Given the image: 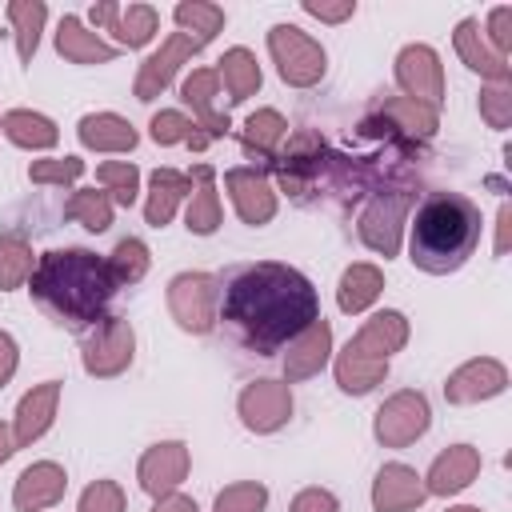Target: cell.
<instances>
[{
	"label": "cell",
	"mask_w": 512,
	"mask_h": 512,
	"mask_svg": "<svg viewBox=\"0 0 512 512\" xmlns=\"http://www.w3.org/2000/svg\"><path fill=\"white\" fill-rule=\"evenodd\" d=\"M316 316H320V296L312 280L288 264L276 260L244 264L228 272L220 284L216 320L232 332V340H240L256 356L284 348Z\"/></svg>",
	"instance_id": "1"
},
{
	"label": "cell",
	"mask_w": 512,
	"mask_h": 512,
	"mask_svg": "<svg viewBox=\"0 0 512 512\" xmlns=\"http://www.w3.org/2000/svg\"><path fill=\"white\" fill-rule=\"evenodd\" d=\"M32 300L68 328H84L104 320L108 300L116 296V280L104 256L88 248H52L32 268Z\"/></svg>",
	"instance_id": "2"
},
{
	"label": "cell",
	"mask_w": 512,
	"mask_h": 512,
	"mask_svg": "<svg viewBox=\"0 0 512 512\" xmlns=\"http://www.w3.org/2000/svg\"><path fill=\"white\" fill-rule=\"evenodd\" d=\"M480 244V208L460 192H432L416 208L408 256L420 272L448 276Z\"/></svg>",
	"instance_id": "3"
},
{
	"label": "cell",
	"mask_w": 512,
	"mask_h": 512,
	"mask_svg": "<svg viewBox=\"0 0 512 512\" xmlns=\"http://www.w3.org/2000/svg\"><path fill=\"white\" fill-rule=\"evenodd\" d=\"M268 52L276 60L280 80L292 84V88H312L324 76V68H328L324 48L304 28H296V24H276L268 32Z\"/></svg>",
	"instance_id": "4"
},
{
	"label": "cell",
	"mask_w": 512,
	"mask_h": 512,
	"mask_svg": "<svg viewBox=\"0 0 512 512\" xmlns=\"http://www.w3.org/2000/svg\"><path fill=\"white\" fill-rule=\"evenodd\" d=\"M220 304V280L208 272H180L168 280V312L184 332H212Z\"/></svg>",
	"instance_id": "5"
},
{
	"label": "cell",
	"mask_w": 512,
	"mask_h": 512,
	"mask_svg": "<svg viewBox=\"0 0 512 512\" xmlns=\"http://www.w3.org/2000/svg\"><path fill=\"white\" fill-rule=\"evenodd\" d=\"M132 352H136V332L124 316H104L88 336H84V372L96 376V380H108V376H120L128 364H132Z\"/></svg>",
	"instance_id": "6"
},
{
	"label": "cell",
	"mask_w": 512,
	"mask_h": 512,
	"mask_svg": "<svg viewBox=\"0 0 512 512\" xmlns=\"http://www.w3.org/2000/svg\"><path fill=\"white\" fill-rule=\"evenodd\" d=\"M432 424V408L424 400V392L416 388H404L396 396H388L380 408H376V420H372V432L384 448H408L412 440H420Z\"/></svg>",
	"instance_id": "7"
},
{
	"label": "cell",
	"mask_w": 512,
	"mask_h": 512,
	"mask_svg": "<svg viewBox=\"0 0 512 512\" xmlns=\"http://www.w3.org/2000/svg\"><path fill=\"white\" fill-rule=\"evenodd\" d=\"M412 208V192L396 188V192H380L364 212H360V240L380 252L384 260L400 252V232H404V216Z\"/></svg>",
	"instance_id": "8"
},
{
	"label": "cell",
	"mask_w": 512,
	"mask_h": 512,
	"mask_svg": "<svg viewBox=\"0 0 512 512\" xmlns=\"http://www.w3.org/2000/svg\"><path fill=\"white\" fill-rule=\"evenodd\" d=\"M180 96H184V104H192V112H196V140H192V148H208L212 140H220V136L232 128V124H228V112L216 108V96H220V76H216V68H196V72H188L184 84H180Z\"/></svg>",
	"instance_id": "9"
},
{
	"label": "cell",
	"mask_w": 512,
	"mask_h": 512,
	"mask_svg": "<svg viewBox=\"0 0 512 512\" xmlns=\"http://www.w3.org/2000/svg\"><path fill=\"white\" fill-rule=\"evenodd\" d=\"M236 412H240V420H244L248 432L268 436V432H276V428L288 424V416H292V392H288L284 380H252L240 392Z\"/></svg>",
	"instance_id": "10"
},
{
	"label": "cell",
	"mask_w": 512,
	"mask_h": 512,
	"mask_svg": "<svg viewBox=\"0 0 512 512\" xmlns=\"http://www.w3.org/2000/svg\"><path fill=\"white\" fill-rule=\"evenodd\" d=\"M204 44L200 40H192V36H184V32H172L144 64H140V72H136V84H132V92H136V100H156L168 84H172V76H176V68L184 64V60H192L196 52H200Z\"/></svg>",
	"instance_id": "11"
},
{
	"label": "cell",
	"mask_w": 512,
	"mask_h": 512,
	"mask_svg": "<svg viewBox=\"0 0 512 512\" xmlns=\"http://www.w3.org/2000/svg\"><path fill=\"white\" fill-rule=\"evenodd\" d=\"M396 80L408 92V100H420L428 108H436L444 100V72H440V56L428 44H408L396 56Z\"/></svg>",
	"instance_id": "12"
},
{
	"label": "cell",
	"mask_w": 512,
	"mask_h": 512,
	"mask_svg": "<svg viewBox=\"0 0 512 512\" xmlns=\"http://www.w3.org/2000/svg\"><path fill=\"white\" fill-rule=\"evenodd\" d=\"M508 388V368L492 356H476L468 364H460L456 372H448L444 380V396L448 404H480V400H492Z\"/></svg>",
	"instance_id": "13"
},
{
	"label": "cell",
	"mask_w": 512,
	"mask_h": 512,
	"mask_svg": "<svg viewBox=\"0 0 512 512\" xmlns=\"http://www.w3.org/2000/svg\"><path fill=\"white\" fill-rule=\"evenodd\" d=\"M188 476V444L180 440H160L152 444L144 456H140V468H136V480L148 496H168L180 488V480Z\"/></svg>",
	"instance_id": "14"
},
{
	"label": "cell",
	"mask_w": 512,
	"mask_h": 512,
	"mask_svg": "<svg viewBox=\"0 0 512 512\" xmlns=\"http://www.w3.org/2000/svg\"><path fill=\"white\" fill-rule=\"evenodd\" d=\"M92 24H104L124 48H144L160 28V12L152 4H112V0H104V4L92 8Z\"/></svg>",
	"instance_id": "15"
},
{
	"label": "cell",
	"mask_w": 512,
	"mask_h": 512,
	"mask_svg": "<svg viewBox=\"0 0 512 512\" xmlns=\"http://www.w3.org/2000/svg\"><path fill=\"white\" fill-rule=\"evenodd\" d=\"M224 188H228V196L236 204V216L244 224L260 228V224H268L276 216V192L264 180V172H256V168H228L224 172Z\"/></svg>",
	"instance_id": "16"
},
{
	"label": "cell",
	"mask_w": 512,
	"mask_h": 512,
	"mask_svg": "<svg viewBox=\"0 0 512 512\" xmlns=\"http://www.w3.org/2000/svg\"><path fill=\"white\" fill-rule=\"evenodd\" d=\"M328 356H332V324L324 316H316L300 336L288 340V352H284V384L316 376L328 364Z\"/></svg>",
	"instance_id": "17"
},
{
	"label": "cell",
	"mask_w": 512,
	"mask_h": 512,
	"mask_svg": "<svg viewBox=\"0 0 512 512\" xmlns=\"http://www.w3.org/2000/svg\"><path fill=\"white\" fill-rule=\"evenodd\" d=\"M428 500L424 476L408 464H384L372 480V508L376 512H408Z\"/></svg>",
	"instance_id": "18"
},
{
	"label": "cell",
	"mask_w": 512,
	"mask_h": 512,
	"mask_svg": "<svg viewBox=\"0 0 512 512\" xmlns=\"http://www.w3.org/2000/svg\"><path fill=\"white\" fill-rule=\"evenodd\" d=\"M56 404H60V380H44L32 392H24L16 404V420H12V444L28 448L32 440H40L56 420Z\"/></svg>",
	"instance_id": "19"
},
{
	"label": "cell",
	"mask_w": 512,
	"mask_h": 512,
	"mask_svg": "<svg viewBox=\"0 0 512 512\" xmlns=\"http://www.w3.org/2000/svg\"><path fill=\"white\" fill-rule=\"evenodd\" d=\"M404 344H408V320H404V312L384 308V312L368 316V320L360 324V332H356L344 348H352V352H360V356H368V360H388V356L400 352Z\"/></svg>",
	"instance_id": "20"
},
{
	"label": "cell",
	"mask_w": 512,
	"mask_h": 512,
	"mask_svg": "<svg viewBox=\"0 0 512 512\" xmlns=\"http://www.w3.org/2000/svg\"><path fill=\"white\" fill-rule=\"evenodd\" d=\"M476 472H480V452L472 444H452L432 460L424 488H428V496H452V492L468 488L476 480Z\"/></svg>",
	"instance_id": "21"
},
{
	"label": "cell",
	"mask_w": 512,
	"mask_h": 512,
	"mask_svg": "<svg viewBox=\"0 0 512 512\" xmlns=\"http://www.w3.org/2000/svg\"><path fill=\"white\" fill-rule=\"evenodd\" d=\"M64 488H68L64 468L56 460H40V464L20 472V480L12 488V500H16L20 512H40V508H52L64 496Z\"/></svg>",
	"instance_id": "22"
},
{
	"label": "cell",
	"mask_w": 512,
	"mask_h": 512,
	"mask_svg": "<svg viewBox=\"0 0 512 512\" xmlns=\"http://www.w3.org/2000/svg\"><path fill=\"white\" fill-rule=\"evenodd\" d=\"M452 44H456V56H460L472 72L488 76L492 84H508V60L488 48V40H484V32H480V20L464 16V20L456 24V32H452Z\"/></svg>",
	"instance_id": "23"
},
{
	"label": "cell",
	"mask_w": 512,
	"mask_h": 512,
	"mask_svg": "<svg viewBox=\"0 0 512 512\" xmlns=\"http://www.w3.org/2000/svg\"><path fill=\"white\" fill-rule=\"evenodd\" d=\"M76 136H80L84 148H96V152H132L136 140H140L136 128L124 116H116V112H88V116H80Z\"/></svg>",
	"instance_id": "24"
},
{
	"label": "cell",
	"mask_w": 512,
	"mask_h": 512,
	"mask_svg": "<svg viewBox=\"0 0 512 512\" xmlns=\"http://www.w3.org/2000/svg\"><path fill=\"white\" fill-rule=\"evenodd\" d=\"M184 196H192V176H184V172H176V168H156V172L148 176L144 220H148L152 228H164V224L176 216V208H180Z\"/></svg>",
	"instance_id": "25"
},
{
	"label": "cell",
	"mask_w": 512,
	"mask_h": 512,
	"mask_svg": "<svg viewBox=\"0 0 512 512\" xmlns=\"http://www.w3.org/2000/svg\"><path fill=\"white\" fill-rule=\"evenodd\" d=\"M56 52L72 64H108L116 60V44H104L96 32L80 24V16H64L56 28Z\"/></svg>",
	"instance_id": "26"
},
{
	"label": "cell",
	"mask_w": 512,
	"mask_h": 512,
	"mask_svg": "<svg viewBox=\"0 0 512 512\" xmlns=\"http://www.w3.org/2000/svg\"><path fill=\"white\" fill-rule=\"evenodd\" d=\"M192 180H196V192L188 200L184 224L196 236H212L220 228V196H216V172H212V164H196L192 168Z\"/></svg>",
	"instance_id": "27"
},
{
	"label": "cell",
	"mask_w": 512,
	"mask_h": 512,
	"mask_svg": "<svg viewBox=\"0 0 512 512\" xmlns=\"http://www.w3.org/2000/svg\"><path fill=\"white\" fill-rule=\"evenodd\" d=\"M0 132H4L16 148H32V152H44V148H52V144L60 140V128H56L48 116L32 112V108H12V112H4V116H0Z\"/></svg>",
	"instance_id": "28"
},
{
	"label": "cell",
	"mask_w": 512,
	"mask_h": 512,
	"mask_svg": "<svg viewBox=\"0 0 512 512\" xmlns=\"http://www.w3.org/2000/svg\"><path fill=\"white\" fill-rule=\"evenodd\" d=\"M380 292H384V272L376 264H348L340 276V288H336V304H340V312L356 316L368 304H376Z\"/></svg>",
	"instance_id": "29"
},
{
	"label": "cell",
	"mask_w": 512,
	"mask_h": 512,
	"mask_svg": "<svg viewBox=\"0 0 512 512\" xmlns=\"http://www.w3.org/2000/svg\"><path fill=\"white\" fill-rule=\"evenodd\" d=\"M216 76L224 80L232 104H244V100L256 96V88H260V64H256V56H252L248 48H228V52L220 56Z\"/></svg>",
	"instance_id": "30"
},
{
	"label": "cell",
	"mask_w": 512,
	"mask_h": 512,
	"mask_svg": "<svg viewBox=\"0 0 512 512\" xmlns=\"http://www.w3.org/2000/svg\"><path fill=\"white\" fill-rule=\"evenodd\" d=\"M380 120H388V128H396V132H404V136H432L436 132V124H440V116H436V108H428V104H420V100H408V96H392V100H384L380 108Z\"/></svg>",
	"instance_id": "31"
},
{
	"label": "cell",
	"mask_w": 512,
	"mask_h": 512,
	"mask_svg": "<svg viewBox=\"0 0 512 512\" xmlns=\"http://www.w3.org/2000/svg\"><path fill=\"white\" fill-rule=\"evenodd\" d=\"M336 384L344 388V392H352V396H364V392H372L384 376H388V360H368V356H360V352H352V348H344V352H336Z\"/></svg>",
	"instance_id": "32"
},
{
	"label": "cell",
	"mask_w": 512,
	"mask_h": 512,
	"mask_svg": "<svg viewBox=\"0 0 512 512\" xmlns=\"http://www.w3.org/2000/svg\"><path fill=\"white\" fill-rule=\"evenodd\" d=\"M8 20H12V32H16V52L28 64L36 56V44H40V32H44V20H48V8L40 0H12L8 4Z\"/></svg>",
	"instance_id": "33"
},
{
	"label": "cell",
	"mask_w": 512,
	"mask_h": 512,
	"mask_svg": "<svg viewBox=\"0 0 512 512\" xmlns=\"http://www.w3.org/2000/svg\"><path fill=\"white\" fill-rule=\"evenodd\" d=\"M172 16H176L180 32L192 36V40H200V44L216 40V32L224 28V8L220 4H204V0H180L172 8Z\"/></svg>",
	"instance_id": "34"
},
{
	"label": "cell",
	"mask_w": 512,
	"mask_h": 512,
	"mask_svg": "<svg viewBox=\"0 0 512 512\" xmlns=\"http://www.w3.org/2000/svg\"><path fill=\"white\" fill-rule=\"evenodd\" d=\"M32 248L20 232H0V292L20 288L32 276Z\"/></svg>",
	"instance_id": "35"
},
{
	"label": "cell",
	"mask_w": 512,
	"mask_h": 512,
	"mask_svg": "<svg viewBox=\"0 0 512 512\" xmlns=\"http://www.w3.org/2000/svg\"><path fill=\"white\" fill-rule=\"evenodd\" d=\"M284 132H288L284 116H280L276 108H260V112H252V116L244 120L240 140H244V148H248V152H256V156H272V152H276V144L284 140Z\"/></svg>",
	"instance_id": "36"
},
{
	"label": "cell",
	"mask_w": 512,
	"mask_h": 512,
	"mask_svg": "<svg viewBox=\"0 0 512 512\" xmlns=\"http://www.w3.org/2000/svg\"><path fill=\"white\" fill-rule=\"evenodd\" d=\"M64 216L76 220V224H84L88 232H104V228L112 224V200H108L104 188H100V192H96V188H80V192L68 196Z\"/></svg>",
	"instance_id": "37"
},
{
	"label": "cell",
	"mask_w": 512,
	"mask_h": 512,
	"mask_svg": "<svg viewBox=\"0 0 512 512\" xmlns=\"http://www.w3.org/2000/svg\"><path fill=\"white\" fill-rule=\"evenodd\" d=\"M96 180L104 184V192H108L112 204L132 208V200H136V192H140V172H136L132 160H104V164L96 168Z\"/></svg>",
	"instance_id": "38"
},
{
	"label": "cell",
	"mask_w": 512,
	"mask_h": 512,
	"mask_svg": "<svg viewBox=\"0 0 512 512\" xmlns=\"http://www.w3.org/2000/svg\"><path fill=\"white\" fill-rule=\"evenodd\" d=\"M108 268H112V280L124 288V284H140L144 272H148V244L136 240V236H124L112 256H108Z\"/></svg>",
	"instance_id": "39"
},
{
	"label": "cell",
	"mask_w": 512,
	"mask_h": 512,
	"mask_svg": "<svg viewBox=\"0 0 512 512\" xmlns=\"http://www.w3.org/2000/svg\"><path fill=\"white\" fill-rule=\"evenodd\" d=\"M264 504H268V488L256 484V480H240V484H228L216 496L212 512H264Z\"/></svg>",
	"instance_id": "40"
},
{
	"label": "cell",
	"mask_w": 512,
	"mask_h": 512,
	"mask_svg": "<svg viewBox=\"0 0 512 512\" xmlns=\"http://www.w3.org/2000/svg\"><path fill=\"white\" fill-rule=\"evenodd\" d=\"M148 128H152L156 144H192L196 140V124L184 112H176V108H160Z\"/></svg>",
	"instance_id": "41"
},
{
	"label": "cell",
	"mask_w": 512,
	"mask_h": 512,
	"mask_svg": "<svg viewBox=\"0 0 512 512\" xmlns=\"http://www.w3.org/2000/svg\"><path fill=\"white\" fill-rule=\"evenodd\" d=\"M84 176V160L80 156H56V160H32L28 180L32 184H72Z\"/></svg>",
	"instance_id": "42"
},
{
	"label": "cell",
	"mask_w": 512,
	"mask_h": 512,
	"mask_svg": "<svg viewBox=\"0 0 512 512\" xmlns=\"http://www.w3.org/2000/svg\"><path fill=\"white\" fill-rule=\"evenodd\" d=\"M76 512H124V488L116 480H92L80 492Z\"/></svg>",
	"instance_id": "43"
},
{
	"label": "cell",
	"mask_w": 512,
	"mask_h": 512,
	"mask_svg": "<svg viewBox=\"0 0 512 512\" xmlns=\"http://www.w3.org/2000/svg\"><path fill=\"white\" fill-rule=\"evenodd\" d=\"M480 116L488 128H508L512 124V84H488L480 92Z\"/></svg>",
	"instance_id": "44"
},
{
	"label": "cell",
	"mask_w": 512,
	"mask_h": 512,
	"mask_svg": "<svg viewBox=\"0 0 512 512\" xmlns=\"http://www.w3.org/2000/svg\"><path fill=\"white\" fill-rule=\"evenodd\" d=\"M488 48L508 60V48H512V8L508 4H496L488 12Z\"/></svg>",
	"instance_id": "45"
},
{
	"label": "cell",
	"mask_w": 512,
	"mask_h": 512,
	"mask_svg": "<svg viewBox=\"0 0 512 512\" xmlns=\"http://www.w3.org/2000/svg\"><path fill=\"white\" fill-rule=\"evenodd\" d=\"M288 512H340V504L328 488H304V492H296Z\"/></svg>",
	"instance_id": "46"
},
{
	"label": "cell",
	"mask_w": 512,
	"mask_h": 512,
	"mask_svg": "<svg viewBox=\"0 0 512 512\" xmlns=\"http://www.w3.org/2000/svg\"><path fill=\"white\" fill-rule=\"evenodd\" d=\"M300 8H304L308 16H316V20L340 24V20H348V16L356 12V0H340V4H328V0H304Z\"/></svg>",
	"instance_id": "47"
},
{
	"label": "cell",
	"mask_w": 512,
	"mask_h": 512,
	"mask_svg": "<svg viewBox=\"0 0 512 512\" xmlns=\"http://www.w3.org/2000/svg\"><path fill=\"white\" fill-rule=\"evenodd\" d=\"M16 364H20V352H16V340L8 332H0V388L16 376Z\"/></svg>",
	"instance_id": "48"
},
{
	"label": "cell",
	"mask_w": 512,
	"mask_h": 512,
	"mask_svg": "<svg viewBox=\"0 0 512 512\" xmlns=\"http://www.w3.org/2000/svg\"><path fill=\"white\" fill-rule=\"evenodd\" d=\"M152 512H200L196 508V500L192 496H184V492H168V496H160L156 500V508Z\"/></svg>",
	"instance_id": "49"
},
{
	"label": "cell",
	"mask_w": 512,
	"mask_h": 512,
	"mask_svg": "<svg viewBox=\"0 0 512 512\" xmlns=\"http://www.w3.org/2000/svg\"><path fill=\"white\" fill-rule=\"evenodd\" d=\"M508 232H512V204H500V216H496V256L508 252Z\"/></svg>",
	"instance_id": "50"
},
{
	"label": "cell",
	"mask_w": 512,
	"mask_h": 512,
	"mask_svg": "<svg viewBox=\"0 0 512 512\" xmlns=\"http://www.w3.org/2000/svg\"><path fill=\"white\" fill-rule=\"evenodd\" d=\"M12 452H16V444H12V432H8V424H0V464H4Z\"/></svg>",
	"instance_id": "51"
},
{
	"label": "cell",
	"mask_w": 512,
	"mask_h": 512,
	"mask_svg": "<svg viewBox=\"0 0 512 512\" xmlns=\"http://www.w3.org/2000/svg\"><path fill=\"white\" fill-rule=\"evenodd\" d=\"M444 512H480V508H472V504H456V508H444Z\"/></svg>",
	"instance_id": "52"
}]
</instances>
